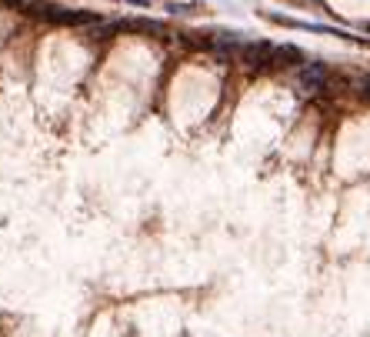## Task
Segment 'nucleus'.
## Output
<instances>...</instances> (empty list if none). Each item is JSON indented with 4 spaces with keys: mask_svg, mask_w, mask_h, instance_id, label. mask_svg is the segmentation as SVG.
Instances as JSON below:
<instances>
[{
    "mask_svg": "<svg viewBox=\"0 0 370 337\" xmlns=\"http://www.w3.org/2000/svg\"><path fill=\"white\" fill-rule=\"evenodd\" d=\"M354 87H357V94H360V97L370 104V74H360V77L354 80Z\"/></svg>",
    "mask_w": 370,
    "mask_h": 337,
    "instance_id": "obj_6",
    "label": "nucleus"
},
{
    "mask_svg": "<svg viewBox=\"0 0 370 337\" xmlns=\"http://www.w3.org/2000/svg\"><path fill=\"white\" fill-rule=\"evenodd\" d=\"M327 64L321 60H310V64H304V67H297V87L304 90V94H317L327 87Z\"/></svg>",
    "mask_w": 370,
    "mask_h": 337,
    "instance_id": "obj_3",
    "label": "nucleus"
},
{
    "mask_svg": "<svg viewBox=\"0 0 370 337\" xmlns=\"http://www.w3.org/2000/svg\"><path fill=\"white\" fill-rule=\"evenodd\" d=\"M123 30H137V34H164V24L150 21V17H134V21H117V34Z\"/></svg>",
    "mask_w": 370,
    "mask_h": 337,
    "instance_id": "obj_5",
    "label": "nucleus"
},
{
    "mask_svg": "<svg viewBox=\"0 0 370 337\" xmlns=\"http://www.w3.org/2000/svg\"><path fill=\"white\" fill-rule=\"evenodd\" d=\"M307 3H321V0H307Z\"/></svg>",
    "mask_w": 370,
    "mask_h": 337,
    "instance_id": "obj_8",
    "label": "nucleus"
},
{
    "mask_svg": "<svg viewBox=\"0 0 370 337\" xmlns=\"http://www.w3.org/2000/svg\"><path fill=\"white\" fill-rule=\"evenodd\" d=\"M0 7H24V0H0Z\"/></svg>",
    "mask_w": 370,
    "mask_h": 337,
    "instance_id": "obj_7",
    "label": "nucleus"
},
{
    "mask_svg": "<svg viewBox=\"0 0 370 337\" xmlns=\"http://www.w3.org/2000/svg\"><path fill=\"white\" fill-rule=\"evenodd\" d=\"M364 30H367V34H370V24H367V27H364Z\"/></svg>",
    "mask_w": 370,
    "mask_h": 337,
    "instance_id": "obj_9",
    "label": "nucleus"
},
{
    "mask_svg": "<svg viewBox=\"0 0 370 337\" xmlns=\"http://www.w3.org/2000/svg\"><path fill=\"white\" fill-rule=\"evenodd\" d=\"M273 51H277V47H273L271 40H244L241 60H244L250 71H264V67H271Z\"/></svg>",
    "mask_w": 370,
    "mask_h": 337,
    "instance_id": "obj_2",
    "label": "nucleus"
},
{
    "mask_svg": "<svg viewBox=\"0 0 370 337\" xmlns=\"http://www.w3.org/2000/svg\"><path fill=\"white\" fill-rule=\"evenodd\" d=\"M304 64H307V53L300 51L297 44H280V47L273 51V60H271L273 71H287V67H304Z\"/></svg>",
    "mask_w": 370,
    "mask_h": 337,
    "instance_id": "obj_4",
    "label": "nucleus"
},
{
    "mask_svg": "<svg viewBox=\"0 0 370 337\" xmlns=\"http://www.w3.org/2000/svg\"><path fill=\"white\" fill-rule=\"evenodd\" d=\"M30 14L44 17L50 24H60V27H90L100 24V14L97 10H77V7H57V3H34Z\"/></svg>",
    "mask_w": 370,
    "mask_h": 337,
    "instance_id": "obj_1",
    "label": "nucleus"
}]
</instances>
